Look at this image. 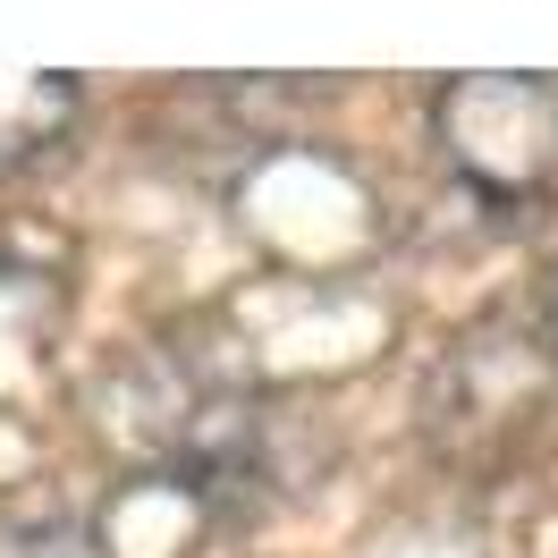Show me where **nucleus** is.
I'll use <instances>...</instances> for the list:
<instances>
[{"instance_id": "obj_1", "label": "nucleus", "mask_w": 558, "mask_h": 558, "mask_svg": "<svg viewBox=\"0 0 558 558\" xmlns=\"http://www.w3.org/2000/svg\"><path fill=\"white\" fill-rule=\"evenodd\" d=\"M432 136L483 204H558V76L474 69L432 94Z\"/></svg>"}, {"instance_id": "obj_2", "label": "nucleus", "mask_w": 558, "mask_h": 558, "mask_svg": "<svg viewBox=\"0 0 558 558\" xmlns=\"http://www.w3.org/2000/svg\"><path fill=\"white\" fill-rule=\"evenodd\" d=\"M76 76L60 69H0V170L9 161H26V153H43L51 136H69L76 119Z\"/></svg>"}, {"instance_id": "obj_3", "label": "nucleus", "mask_w": 558, "mask_h": 558, "mask_svg": "<svg viewBox=\"0 0 558 558\" xmlns=\"http://www.w3.org/2000/svg\"><path fill=\"white\" fill-rule=\"evenodd\" d=\"M550 339H558V271H550Z\"/></svg>"}]
</instances>
